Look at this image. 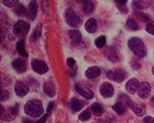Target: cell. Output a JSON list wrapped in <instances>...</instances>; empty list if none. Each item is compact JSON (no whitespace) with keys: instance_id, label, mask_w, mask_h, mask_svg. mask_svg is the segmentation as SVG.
<instances>
[{"instance_id":"obj_4","label":"cell","mask_w":154,"mask_h":123,"mask_svg":"<svg viewBox=\"0 0 154 123\" xmlns=\"http://www.w3.org/2000/svg\"><path fill=\"white\" fill-rule=\"evenodd\" d=\"M127 76V72L124 69L119 68L111 69L106 73V77L108 79L118 83L124 81Z\"/></svg>"},{"instance_id":"obj_47","label":"cell","mask_w":154,"mask_h":123,"mask_svg":"<svg viewBox=\"0 0 154 123\" xmlns=\"http://www.w3.org/2000/svg\"><path fill=\"white\" fill-rule=\"evenodd\" d=\"M5 108H4V107L2 106V105H1V114L3 113L4 112V111H5Z\"/></svg>"},{"instance_id":"obj_3","label":"cell","mask_w":154,"mask_h":123,"mask_svg":"<svg viewBox=\"0 0 154 123\" xmlns=\"http://www.w3.org/2000/svg\"><path fill=\"white\" fill-rule=\"evenodd\" d=\"M30 30L29 23L23 20H19L14 25L13 28L14 34L19 38H24L27 36Z\"/></svg>"},{"instance_id":"obj_48","label":"cell","mask_w":154,"mask_h":123,"mask_svg":"<svg viewBox=\"0 0 154 123\" xmlns=\"http://www.w3.org/2000/svg\"><path fill=\"white\" fill-rule=\"evenodd\" d=\"M152 73H153V75H154V66H153V67H152Z\"/></svg>"},{"instance_id":"obj_9","label":"cell","mask_w":154,"mask_h":123,"mask_svg":"<svg viewBox=\"0 0 154 123\" xmlns=\"http://www.w3.org/2000/svg\"><path fill=\"white\" fill-rule=\"evenodd\" d=\"M104 57L106 60L112 63H115L119 61V56L117 50L112 46H108L103 52Z\"/></svg>"},{"instance_id":"obj_40","label":"cell","mask_w":154,"mask_h":123,"mask_svg":"<svg viewBox=\"0 0 154 123\" xmlns=\"http://www.w3.org/2000/svg\"><path fill=\"white\" fill-rule=\"evenodd\" d=\"M144 123H154V118L152 116H146L143 119Z\"/></svg>"},{"instance_id":"obj_43","label":"cell","mask_w":154,"mask_h":123,"mask_svg":"<svg viewBox=\"0 0 154 123\" xmlns=\"http://www.w3.org/2000/svg\"><path fill=\"white\" fill-rule=\"evenodd\" d=\"M23 123H37L34 120H32L30 119L25 117L23 119Z\"/></svg>"},{"instance_id":"obj_38","label":"cell","mask_w":154,"mask_h":123,"mask_svg":"<svg viewBox=\"0 0 154 123\" xmlns=\"http://www.w3.org/2000/svg\"><path fill=\"white\" fill-rule=\"evenodd\" d=\"M117 3V8L119 10L120 12L124 13H126L128 12V9L127 8V7L126 6L125 4Z\"/></svg>"},{"instance_id":"obj_23","label":"cell","mask_w":154,"mask_h":123,"mask_svg":"<svg viewBox=\"0 0 154 123\" xmlns=\"http://www.w3.org/2000/svg\"><path fill=\"white\" fill-rule=\"evenodd\" d=\"M38 7L36 1H32L29 5V16L32 20H34L36 18Z\"/></svg>"},{"instance_id":"obj_25","label":"cell","mask_w":154,"mask_h":123,"mask_svg":"<svg viewBox=\"0 0 154 123\" xmlns=\"http://www.w3.org/2000/svg\"><path fill=\"white\" fill-rule=\"evenodd\" d=\"M112 108L119 115H123L126 113V106L121 101L117 102L112 106Z\"/></svg>"},{"instance_id":"obj_30","label":"cell","mask_w":154,"mask_h":123,"mask_svg":"<svg viewBox=\"0 0 154 123\" xmlns=\"http://www.w3.org/2000/svg\"><path fill=\"white\" fill-rule=\"evenodd\" d=\"M129 65L135 71H138L142 67L141 63L136 58H133L131 59L129 62Z\"/></svg>"},{"instance_id":"obj_6","label":"cell","mask_w":154,"mask_h":123,"mask_svg":"<svg viewBox=\"0 0 154 123\" xmlns=\"http://www.w3.org/2000/svg\"><path fill=\"white\" fill-rule=\"evenodd\" d=\"M19 111V104H15L14 107H10L7 110H5L3 113L1 114L2 120L5 122H10L13 120Z\"/></svg>"},{"instance_id":"obj_26","label":"cell","mask_w":154,"mask_h":123,"mask_svg":"<svg viewBox=\"0 0 154 123\" xmlns=\"http://www.w3.org/2000/svg\"><path fill=\"white\" fill-rule=\"evenodd\" d=\"M94 8V6L93 2H92L91 0H88L87 1H86L83 4L82 11L85 14L88 15L93 12Z\"/></svg>"},{"instance_id":"obj_50","label":"cell","mask_w":154,"mask_h":123,"mask_svg":"<svg viewBox=\"0 0 154 123\" xmlns=\"http://www.w3.org/2000/svg\"><path fill=\"white\" fill-rule=\"evenodd\" d=\"M153 11H154V8H153Z\"/></svg>"},{"instance_id":"obj_14","label":"cell","mask_w":154,"mask_h":123,"mask_svg":"<svg viewBox=\"0 0 154 123\" xmlns=\"http://www.w3.org/2000/svg\"><path fill=\"white\" fill-rule=\"evenodd\" d=\"M139 83L138 79L136 78H131L127 82L125 85L126 91L130 94H135L137 91Z\"/></svg>"},{"instance_id":"obj_46","label":"cell","mask_w":154,"mask_h":123,"mask_svg":"<svg viewBox=\"0 0 154 123\" xmlns=\"http://www.w3.org/2000/svg\"><path fill=\"white\" fill-rule=\"evenodd\" d=\"M77 2L80 3H82L84 4L86 1H87L88 0H75Z\"/></svg>"},{"instance_id":"obj_17","label":"cell","mask_w":154,"mask_h":123,"mask_svg":"<svg viewBox=\"0 0 154 123\" xmlns=\"http://www.w3.org/2000/svg\"><path fill=\"white\" fill-rule=\"evenodd\" d=\"M101 72V70L98 66H91L86 70L85 75L88 79H94L99 77Z\"/></svg>"},{"instance_id":"obj_31","label":"cell","mask_w":154,"mask_h":123,"mask_svg":"<svg viewBox=\"0 0 154 123\" xmlns=\"http://www.w3.org/2000/svg\"><path fill=\"white\" fill-rule=\"evenodd\" d=\"M91 117V113L90 110L89 109H86L80 113V115L78 116V119L80 121L84 122L88 120Z\"/></svg>"},{"instance_id":"obj_12","label":"cell","mask_w":154,"mask_h":123,"mask_svg":"<svg viewBox=\"0 0 154 123\" xmlns=\"http://www.w3.org/2000/svg\"><path fill=\"white\" fill-rule=\"evenodd\" d=\"M15 94L19 97H23L28 94L29 91L28 86L21 81H18L14 87Z\"/></svg>"},{"instance_id":"obj_37","label":"cell","mask_w":154,"mask_h":123,"mask_svg":"<svg viewBox=\"0 0 154 123\" xmlns=\"http://www.w3.org/2000/svg\"><path fill=\"white\" fill-rule=\"evenodd\" d=\"M145 30L149 34L154 35V25L150 23L147 24Z\"/></svg>"},{"instance_id":"obj_28","label":"cell","mask_w":154,"mask_h":123,"mask_svg":"<svg viewBox=\"0 0 154 123\" xmlns=\"http://www.w3.org/2000/svg\"><path fill=\"white\" fill-rule=\"evenodd\" d=\"M120 101L122 103H124L126 106L128 107L131 108V106L133 104V102L132 101L130 98L126 95V94H122L120 95V97H119Z\"/></svg>"},{"instance_id":"obj_21","label":"cell","mask_w":154,"mask_h":123,"mask_svg":"<svg viewBox=\"0 0 154 123\" xmlns=\"http://www.w3.org/2000/svg\"><path fill=\"white\" fill-rule=\"evenodd\" d=\"M91 107L92 112L97 117L101 116L105 112V109L103 106L99 102H95L93 103Z\"/></svg>"},{"instance_id":"obj_11","label":"cell","mask_w":154,"mask_h":123,"mask_svg":"<svg viewBox=\"0 0 154 123\" xmlns=\"http://www.w3.org/2000/svg\"><path fill=\"white\" fill-rule=\"evenodd\" d=\"M114 87L108 82H104L100 88V92L103 97L109 98L114 94Z\"/></svg>"},{"instance_id":"obj_10","label":"cell","mask_w":154,"mask_h":123,"mask_svg":"<svg viewBox=\"0 0 154 123\" xmlns=\"http://www.w3.org/2000/svg\"><path fill=\"white\" fill-rule=\"evenodd\" d=\"M31 66L32 70L39 74H45L49 70L47 64L42 60L38 59L33 60L32 61Z\"/></svg>"},{"instance_id":"obj_33","label":"cell","mask_w":154,"mask_h":123,"mask_svg":"<svg viewBox=\"0 0 154 123\" xmlns=\"http://www.w3.org/2000/svg\"><path fill=\"white\" fill-rule=\"evenodd\" d=\"M14 12L15 14L18 16H22L26 14V10L23 4H19L16 5L14 8Z\"/></svg>"},{"instance_id":"obj_2","label":"cell","mask_w":154,"mask_h":123,"mask_svg":"<svg viewBox=\"0 0 154 123\" xmlns=\"http://www.w3.org/2000/svg\"><path fill=\"white\" fill-rule=\"evenodd\" d=\"M128 46L134 55L139 58H144L147 54V50L143 41L140 38L133 37L128 42Z\"/></svg>"},{"instance_id":"obj_42","label":"cell","mask_w":154,"mask_h":123,"mask_svg":"<svg viewBox=\"0 0 154 123\" xmlns=\"http://www.w3.org/2000/svg\"><path fill=\"white\" fill-rule=\"evenodd\" d=\"M48 117V114H46V113L37 122V123H45Z\"/></svg>"},{"instance_id":"obj_36","label":"cell","mask_w":154,"mask_h":123,"mask_svg":"<svg viewBox=\"0 0 154 123\" xmlns=\"http://www.w3.org/2000/svg\"><path fill=\"white\" fill-rule=\"evenodd\" d=\"M136 15L139 18V19L144 22L149 21L150 19L149 17L145 13L137 12L136 13Z\"/></svg>"},{"instance_id":"obj_49","label":"cell","mask_w":154,"mask_h":123,"mask_svg":"<svg viewBox=\"0 0 154 123\" xmlns=\"http://www.w3.org/2000/svg\"><path fill=\"white\" fill-rule=\"evenodd\" d=\"M151 101H152V102L154 103V96H153V97H152V98H151Z\"/></svg>"},{"instance_id":"obj_18","label":"cell","mask_w":154,"mask_h":123,"mask_svg":"<svg viewBox=\"0 0 154 123\" xmlns=\"http://www.w3.org/2000/svg\"><path fill=\"white\" fill-rule=\"evenodd\" d=\"M69 38L72 42L75 44H79L82 41L81 33L77 30H71L68 31Z\"/></svg>"},{"instance_id":"obj_8","label":"cell","mask_w":154,"mask_h":123,"mask_svg":"<svg viewBox=\"0 0 154 123\" xmlns=\"http://www.w3.org/2000/svg\"><path fill=\"white\" fill-rule=\"evenodd\" d=\"M151 91V87L148 82L143 81L139 83L137 88V94L141 99L148 98L150 95Z\"/></svg>"},{"instance_id":"obj_7","label":"cell","mask_w":154,"mask_h":123,"mask_svg":"<svg viewBox=\"0 0 154 123\" xmlns=\"http://www.w3.org/2000/svg\"><path fill=\"white\" fill-rule=\"evenodd\" d=\"M75 91L82 97L87 99H93L94 97L93 92L88 87L84 86L80 83H76L75 84Z\"/></svg>"},{"instance_id":"obj_41","label":"cell","mask_w":154,"mask_h":123,"mask_svg":"<svg viewBox=\"0 0 154 123\" xmlns=\"http://www.w3.org/2000/svg\"><path fill=\"white\" fill-rule=\"evenodd\" d=\"M54 107V102L53 101H51L49 102V105H48V107H47V109H46V112L47 113H50L52 109H53V107Z\"/></svg>"},{"instance_id":"obj_20","label":"cell","mask_w":154,"mask_h":123,"mask_svg":"<svg viewBox=\"0 0 154 123\" xmlns=\"http://www.w3.org/2000/svg\"><path fill=\"white\" fill-rule=\"evenodd\" d=\"M133 7L138 10H143L149 6L148 0H133L132 2Z\"/></svg>"},{"instance_id":"obj_45","label":"cell","mask_w":154,"mask_h":123,"mask_svg":"<svg viewBox=\"0 0 154 123\" xmlns=\"http://www.w3.org/2000/svg\"><path fill=\"white\" fill-rule=\"evenodd\" d=\"M117 3L121 4H125L127 0H116Z\"/></svg>"},{"instance_id":"obj_32","label":"cell","mask_w":154,"mask_h":123,"mask_svg":"<svg viewBox=\"0 0 154 123\" xmlns=\"http://www.w3.org/2000/svg\"><path fill=\"white\" fill-rule=\"evenodd\" d=\"M126 25L131 30L134 31L138 30V25L137 23L132 19L129 18L127 19Z\"/></svg>"},{"instance_id":"obj_13","label":"cell","mask_w":154,"mask_h":123,"mask_svg":"<svg viewBox=\"0 0 154 123\" xmlns=\"http://www.w3.org/2000/svg\"><path fill=\"white\" fill-rule=\"evenodd\" d=\"M12 66L18 73H24L27 70L26 62L22 58H19L14 60L12 63Z\"/></svg>"},{"instance_id":"obj_24","label":"cell","mask_w":154,"mask_h":123,"mask_svg":"<svg viewBox=\"0 0 154 123\" xmlns=\"http://www.w3.org/2000/svg\"><path fill=\"white\" fill-rule=\"evenodd\" d=\"M16 48L18 53L22 57H27L29 56L28 53L25 48V42L23 39L17 42Z\"/></svg>"},{"instance_id":"obj_19","label":"cell","mask_w":154,"mask_h":123,"mask_svg":"<svg viewBox=\"0 0 154 123\" xmlns=\"http://www.w3.org/2000/svg\"><path fill=\"white\" fill-rule=\"evenodd\" d=\"M85 28L86 31L90 34H93L97 29V21L95 19L91 18L85 23Z\"/></svg>"},{"instance_id":"obj_34","label":"cell","mask_w":154,"mask_h":123,"mask_svg":"<svg viewBox=\"0 0 154 123\" xmlns=\"http://www.w3.org/2000/svg\"><path fill=\"white\" fill-rule=\"evenodd\" d=\"M2 3L7 7H14L17 4V0H2Z\"/></svg>"},{"instance_id":"obj_1","label":"cell","mask_w":154,"mask_h":123,"mask_svg":"<svg viewBox=\"0 0 154 123\" xmlns=\"http://www.w3.org/2000/svg\"><path fill=\"white\" fill-rule=\"evenodd\" d=\"M25 113L32 118H38L44 113L42 102L38 99H32L26 102L24 107Z\"/></svg>"},{"instance_id":"obj_44","label":"cell","mask_w":154,"mask_h":123,"mask_svg":"<svg viewBox=\"0 0 154 123\" xmlns=\"http://www.w3.org/2000/svg\"><path fill=\"white\" fill-rule=\"evenodd\" d=\"M42 7L45 11H47V8H48L47 0H42Z\"/></svg>"},{"instance_id":"obj_16","label":"cell","mask_w":154,"mask_h":123,"mask_svg":"<svg viewBox=\"0 0 154 123\" xmlns=\"http://www.w3.org/2000/svg\"><path fill=\"white\" fill-rule=\"evenodd\" d=\"M134 113L138 117L143 116L146 113V107L144 104L133 102L131 108Z\"/></svg>"},{"instance_id":"obj_29","label":"cell","mask_w":154,"mask_h":123,"mask_svg":"<svg viewBox=\"0 0 154 123\" xmlns=\"http://www.w3.org/2000/svg\"><path fill=\"white\" fill-rule=\"evenodd\" d=\"M94 44L98 48H102L106 44V37L105 36L98 37L94 41Z\"/></svg>"},{"instance_id":"obj_27","label":"cell","mask_w":154,"mask_h":123,"mask_svg":"<svg viewBox=\"0 0 154 123\" xmlns=\"http://www.w3.org/2000/svg\"><path fill=\"white\" fill-rule=\"evenodd\" d=\"M42 25L41 23H38L32 35V39L33 41H37L41 35L42 32Z\"/></svg>"},{"instance_id":"obj_5","label":"cell","mask_w":154,"mask_h":123,"mask_svg":"<svg viewBox=\"0 0 154 123\" xmlns=\"http://www.w3.org/2000/svg\"><path fill=\"white\" fill-rule=\"evenodd\" d=\"M65 19L68 25L72 28H78L81 25L80 17L73 9H68L66 10Z\"/></svg>"},{"instance_id":"obj_35","label":"cell","mask_w":154,"mask_h":123,"mask_svg":"<svg viewBox=\"0 0 154 123\" xmlns=\"http://www.w3.org/2000/svg\"><path fill=\"white\" fill-rule=\"evenodd\" d=\"M10 96L9 92L8 90L2 89L1 93V101H2L7 100Z\"/></svg>"},{"instance_id":"obj_22","label":"cell","mask_w":154,"mask_h":123,"mask_svg":"<svg viewBox=\"0 0 154 123\" xmlns=\"http://www.w3.org/2000/svg\"><path fill=\"white\" fill-rule=\"evenodd\" d=\"M70 107L72 111L75 112H78L83 107V104L81 101L76 98H73L71 99L70 102Z\"/></svg>"},{"instance_id":"obj_39","label":"cell","mask_w":154,"mask_h":123,"mask_svg":"<svg viewBox=\"0 0 154 123\" xmlns=\"http://www.w3.org/2000/svg\"><path fill=\"white\" fill-rule=\"evenodd\" d=\"M75 60L73 58L70 57V58H68L67 60V65L69 67L71 68L73 67L74 65L75 64Z\"/></svg>"},{"instance_id":"obj_15","label":"cell","mask_w":154,"mask_h":123,"mask_svg":"<svg viewBox=\"0 0 154 123\" xmlns=\"http://www.w3.org/2000/svg\"><path fill=\"white\" fill-rule=\"evenodd\" d=\"M43 89L45 94L51 98H53L56 95L55 86L51 81H47L45 82L43 85Z\"/></svg>"}]
</instances>
